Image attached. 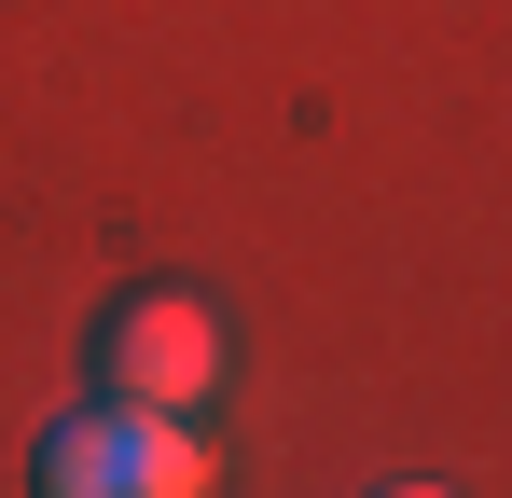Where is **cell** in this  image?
Wrapping results in <instances>:
<instances>
[{
  "mask_svg": "<svg viewBox=\"0 0 512 498\" xmlns=\"http://www.w3.org/2000/svg\"><path fill=\"white\" fill-rule=\"evenodd\" d=\"M28 485L42 498H208V443L180 429V415H70V429H42V457H28Z\"/></svg>",
  "mask_w": 512,
  "mask_h": 498,
  "instance_id": "obj_1",
  "label": "cell"
},
{
  "mask_svg": "<svg viewBox=\"0 0 512 498\" xmlns=\"http://www.w3.org/2000/svg\"><path fill=\"white\" fill-rule=\"evenodd\" d=\"M97 388H111L125 415H194L208 388H222V332H208V305H194V291H125L111 332H97Z\"/></svg>",
  "mask_w": 512,
  "mask_h": 498,
  "instance_id": "obj_2",
  "label": "cell"
},
{
  "mask_svg": "<svg viewBox=\"0 0 512 498\" xmlns=\"http://www.w3.org/2000/svg\"><path fill=\"white\" fill-rule=\"evenodd\" d=\"M388 498H443V485H388Z\"/></svg>",
  "mask_w": 512,
  "mask_h": 498,
  "instance_id": "obj_3",
  "label": "cell"
}]
</instances>
